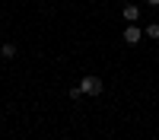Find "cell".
<instances>
[{
	"label": "cell",
	"mask_w": 159,
	"mask_h": 140,
	"mask_svg": "<svg viewBox=\"0 0 159 140\" xmlns=\"http://www.w3.org/2000/svg\"><path fill=\"white\" fill-rule=\"evenodd\" d=\"M80 89H83V93L86 96H102V80H99V76H83V83H80Z\"/></svg>",
	"instance_id": "obj_1"
},
{
	"label": "cell",
	"mask_w": 159,
	"mask_h": 140,
	"mask_svg": "<svg viewBox=\"0 0 159 140\" xmlns=\"http://www.w3.org/2000/svg\"><path fill=\"white\" fill-rule=\"evenodd\" d=\"M140 38H143V29H137V22H130L127 29H124V42L127 45H137Z\"/></svg>",
	"instance_id": "obj_2"
},
{
	"label": "cell",
	"mask_w": 159,
	"mask_h": 140,
	"mask_svg": "<svg viewBox=\"0 0 159 140\" xmlns=\"http://www.w3.org/2000/svg\"><path fill=\"white\" fill-rule=\"evenodd\" d=\"M121 13H124V19H127V22H137V16H140V10H137L134 3H127V7L121 10Z\"/></svg>",
	"instance_id": "obj_3"
},
{
	"label": "cell",
	"mask_w": 159,
	"mask_h": 140,
	"mask_svg": "<svg viewBox=\"0 0 159 140\" xmlns=\"http://www.w3.org/2000/svg\"><path fill=\"white\" fill-rule=\"evenodd\" d=\"M143 35H150V38H156V42H159V22L147 25V29H143Z\"/></svg>",
	"instance_id": "obj_4"
},
{
	"label": "cell",
	"mask_w": 159,
	"mask_h": 140,
	"mask_svg": "<svg viewBox=\"0 0 159 140\" xmlns=\"http://www.w3.org/2000/svg\"><path fill=\"white\" fill-rule=\"evenodd\" d=\"M3 57H16V45L7 42V45H3Z\"/></svg>",
	"instance_id": "obj_5"
},
{
	"label": "cell",
	"mask_w": 159,
	"mask_h": 140,
	"mask_svg": "<svg viewBox=\"0 0 159 140\" xmlns=\"http://www.w3.org/2000/svg\"><path fill=\"white\" fill-rule=\"evenodd\" d=\"M147 3H153V7H159V0H147Z\"/></svg>",
	"instance_id": "obj_6"
}]
</instances>
